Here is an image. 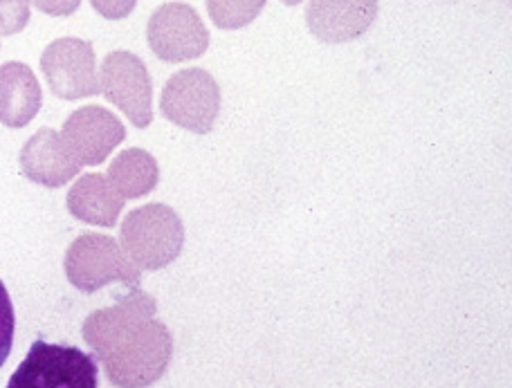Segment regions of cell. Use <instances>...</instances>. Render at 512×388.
Instances as JSON below:
<instances>
[{"instance_id": "cell-1", "label": "cell", "mask_w": 512, "mask_h": 388, "mask_svg": "<svg viewBox=\"0 0 512 388\" xmlns=\"http://www.w3.org/2000/svg\"><path fill=\"white\" fill-rule=\"evenodd\" d=\"M155 301L140 288L117 306L97 310L84 323V339L104 364L113 386H151L167 373L173 337L155 319Z\"/></svg>"}, {"instance_id": "cell-2", "label": "cell", "mask_w": 512, "mask_h": 388, "mask_svg": "<svg viewBox=\"0 0 512 388\" xmlns=\"http://www.w3.org/2000/svg\"><path fill=\"white\" fill-rule=\"evenodd\" d=\"M185 245V225L167 205L133 209L122 223V249L140 270H162L171 265Z\"/></svg>"}, {"instance_id": "cell-3", "label": "cell", "mask_w": 512, "mask_h": 388, "mask_svg": "<svg viewBox=\"0 0 512 388\" xmlns=\"http://www.w3.org/2000/svg\"><path fill=\"white\" fill-rule=\"evenodd\" d=\"M68 281L79 292L93 294L108 283H124L128 290L140 288V267H135L115 238L104 234H84L68 247Z\"/></svg>"}, {"instance_id": "cell-4", "label": "cell", "mask_w": 512, "mask_h": 388, "mask_svg": "<svg viewBox=\"0 0 512 388\" xmlns=\"http://www.w3.org/2000/svg\"><path fill=\"white\" fill-rule=\"evenodd\" d=\"M99 368L81 348L34 341L9 380V388H95Z\"/></svg>"}, {"instance_id": "cell-5", "label": "cell", "mask_w": 512, "mask_h": 388, "mask_svg": "<svg viewBox=\"0 0 512 388\" xmlns=\"http://www.w3.org/2000/svg\"><path fill=\"white\" fill-rule=\"evenodd\" d=\"M162 117L189 133L207 135L221 113V88L203 68H187L173 75L160 97Z\"/></svg>"}, {"instance_id": "cell-6", "label": "cell", "mask_w": 512, "mask_h": 388, "mask_svg": "<svg viewBox=\"0 0 512 388\" xmlns=\"http://www.w3.org/2000/svg\"><path fill=\"white\" fill-rule=\"evenodd\" d=\"M99 90L137 128L153 122V83L144 61L133 52H111L99 70Z\"/></svg>"}, {"instance_id": "cell-7", "label": "cell", "mask_w": 512, "mask_h": 388, "mask_svg": "<svg viewBox=\"0 0 512 388\" xmlns=\"http://www.w3.org/2000/svg\"><path fill=\"white\" fill-rule=\"evenodd\" d=\"M41 72L54 97L75 101L99 95V72L93 43L75 36L52 41L41 57Z\"/></svg>"}, {"instance_id": "cell-8", "label": "cell", "mask_w": 512, "mask_h": 388, "mask_svg": "<svg viewBox=\"0 0 512 388\" xmlns=\"http://www.w3.org/2000/svg\"><path fill=\"white\" fill-rule=\"evenodd\" d=\"M153 54L167 63L200 59L209 48L203 18L187 3H167L155 9L146 27Z\"/></svg>"}, {"instance_id": "cell-9", "label": "cell", "mask_w": 512, "mask_h": 388, "mask_svg": "<svg viewBox=\"0 0 512 388\" xmlns=\"http://www.w3.org/2000/svg\"><path fill=\"white\" fill-rule=\"evenodd\" d=\"M61 140L81 166H97L126 140V128L111 110L84 106L66 119Z\"/></svg>"}, {"instance_id": "cell-10", "label": "cell", "mask_w": 512, "mask_h": 388, "mask_svg": "<svg viewBox=\"0 0 512 388\" xmlns=\"http://www.w3.org/2000/svg\"><path fill=\"white\" fill-rule=\"evenodd\" d=\"M378 18V0H310L306 25L317 41L340 45L360 39Z\"/></svg>"}, {"instance_id": "cell-11", "label": "cell", "mask_w": 512, "mask_h": 388, "mask_svg": "<svg viewBox=\"0 0 512 388\" xmlns=\"http://www.w3.org/2000/svg\"><path fill=\"white\" fill-rule=\"evenodd\" d=\"M18 162H21V171L27 180L48 189L63 187L81 171V164L72 157L61 140V133L54 128L36 131L25 142Z\"/></svg>"}, {"instance_id": "cell-12", "label": "cell", "mask_w": 512, "mask_h": 388, "mask_svg": "<svg viewBox=\"0 0 512 388\" xmlns=\"http://www.w3.org/2000/svg\"><path fill=\"white\" fill-rule=\"evenodd\" d=\"M43 104L41 83L25 63L9 61L0 66V124L23 128L39 115Z\"/></svg>"}, {"instance_id": "cell-13", "label": "cell", "mask_w": 512, "mask_h": 388, "mask_svg": "<svg viewBox=\"0 0 512 388\" xmlns=\"http://www.w3.org/2000/svg\"><path fill=\"white\" fill-rule=\"evenodd\" d=\"M68 211L81 223L97 227H115L122 216L124 198L102 173H88L68 191Z\"/></svg>"}, {"instance_id": "cell-14", "label": "cell", "mask_w": 512, "mask_h": 388, "mask_svg": "<svg viewBox=\"0 0 512 388\" xmlns=\"http://www.w3.org/2000/svg\"><path fill=\"white\" fill-rule=\"evenodd\" d=\"M106 178L124 200H137L149 196L158 187L160 169L151 153L142 149H126L108 166Z\"/></svg>"}, {"instance_id": "cell-15", "label": "cell", "mask_w": 512, "mask_h": 388, "mask_svg": "<svg viewBox=\"0 0 512 388\" xmlns=\"http://www.w3.org/2000/svg\"><path fill=\"white\" fill-rule=\"evenodd\" d=\"M218 30H241L263 12L268 0H205Z\"/></svg>"}, {"instance_id": "cell-16", "label": "cell", "mask_w": 512, "mask_h": 388, "mask_svg": "<svg viewBox=\"0 0 512 388\" xmlns=\"http://www.w3.org/2000/svg\"><path fill=\"white\" fill-rule=\"evenodd\" d=\"M30 23V0H0V34L12 36Z\"/></svg>"}, {"instance_id": "cell-17", "label": "cell", "mask_w": 512, "mask_h": 388, "mask_svg": "<svg viewBox=\"0 0 512 388\" xmlns=\"http://www.w3.org/2000/svg\"><path fill=\"white\" fill-rule=\"evenodd\" d=\"M14 330H16L14 306H12V299H9L5 283L0 281V366L7 362L9 353H12Z\"/></svg>"}, {"instance_id": "cell-18", "label": "cell", "mask_w": 512, "mask_h": 388, "mask_svg": "<svg viewBox=\"0 0 512 388\" xmlns=\"http://www.w3.org/2000/svg\"><path fill=\"white\" fill-rule=\"evenodd\" d=\"M99 16L108 18V21H122V18L131 16L137 5V0H90Z\"/></svg>"}, {"instance_id": "cell-19", "label": "cell", "mask_w": 512, "mask_h": 388, "mask_svg": "<svg viewBox=\"0 0 512 388\" xmlns=\"http://www.w3.org/2000/svg\"><path fill=\"white\" fill-rule=\"evenodd\" d=\"M30 3L48 16H70L77 12L81 0H30Z\"/></svg>"}, {"instance_id": "cell-20", "label": "cell", "mask_w": 512, "mask_h": 388, "mask_svg": "<svg viewBox=\"0 0 512 388\" xmlns=\"http://www.w3.org/2000/svg\"><path fill=\"white\" fill-rule=\"evenodd\" d=\"M281 3H283V5H288V7H295V5H299V3H301V0H281Z\"/></svg>"}]
</instances>
